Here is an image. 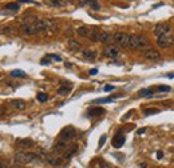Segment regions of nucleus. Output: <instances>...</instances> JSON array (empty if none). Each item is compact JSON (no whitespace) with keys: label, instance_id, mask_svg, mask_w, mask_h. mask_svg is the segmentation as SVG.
<instances>
[{"label":"nucleus","instance_id":"nucleus-1","mask_svg":"<svg viewBox=\"0 0 174 168\" xmlns=\"http://www.w3.org/2000/svg\"><path fill=\"white\" fill-rule=\"evenodd\" d=\"M40 156L38 153L34 152H25V151H20L15 155V162L17 164H28L31 162H35V160H39Z\"/></svg>","mask_w":174,"mask_h":168},{"label":"nucleus","instance_id":"nucleus-2","mask_svg":"<svg viewBox=\"0 0 174 168\" xmlns=\"http://www.w3.org/2000/svg\"><path fill=\"white\" fill-rule=\"evenodd\" d=\"M129 39H130V35L126 34V32H117L113 36V40L117 46L125 47V48H129Z\"/></svg>","mask_w":174,"mask_h":168},{"label":"nucleus","instance_id":"nucleus-3","mask_svg":"<svg viewBox=\"0 0 174 168\" xmlns=\"http://www.w3.org/2000/svg\"><path fill=\"white\" fill-rule=\"evenodd\" d=\"M59 136H60L62 140L70 141V140H72V139L76 136V131H75V128H74L72 126H67V127H64V128L60 131Z\"/></svg>","mask_w":174,"mask_h":168},{"label":"nucleus","instance_id":"nucleus-4","mask_svg":"<svg viewBox=\"0 0 174 168\" xmlns=\"http://www.w3.org/2000/svg\"><path fill=\"white\" fill-rule=\"evenodd\" d=\"M174 43V38L172 35H164V36H160L157 39V46L161 47V48H169L170 46H173Z\"/></svg>","mask_w":174,"mask_h":168},{"label":"nucleus","instance_id":"nucleus-5","mask_svg":"<svg viewBox=\"0 0 174 168\" xmlns=\"http://www.w3.org/2000/svg\"><path fill=\"white\" fill-rule=\"evenodd\" d=\"M170 34V25L169 23H158L154 27V35L155 36H164V35H169Z\"/></svg>","mask_w":174,"mask_h":168},{"label":"nucleus","instance_id":"nucleus-6","mask_svg":"<svg viewBox=\"0 0 174 168\" xmlns=\"http://www.w3.org/2000/svg\"><path fill=\"white\" fill-rule=\"evenodd\" d=\"M143 56H145L146 60H150V61H160L161 60V53L160 51H157L155 48H149L143 52Z\"/></svg>","mask_w":174,"mask_h":168},{"label":"nucleus","instance_id":"nucleus-7","mask_svg":"<svg viewBox=\"0 0 174 168\" xmlns=\"http://www.w3.org/2000/svg\"><path fill=\"white\" fill-rule=\"evenodd\" d=\"M103 55H105L106 57H110V59H114V57H117L118 55H119V48H118V46H107L105 49H103Z\"/></svg>","mask_w":174,"mask_h":168},{"label":"nucleus","instance_id":"nucleus-8","mask_svg":"<svg viewBox=\"0 0 174 168\" xmlns=\"http://www.w3.org/2000/svg\"><path fill=\"white\" fill-rule=\"evenodd\" d=\"M149 46V39L145 35H137V49H145Z\"/></svg>","mask_w":174,"mask_h":168},{"label":"nucleus","instance_id":"nucleus-9","mask_svg":"<svg viewBox=\"0 0 174 168\" xmlns=\"http://www.w3.org/2000/svg\"><path fill=\"white\" fill-rule=\"evenodd\" d=\"M16 145L21 149H28L34 147V141L31 139H19V140H16Z\"/></svg>","mask_w":174,"mask_h":168},{"label":"nucleus","instance_id":"nucleus-10","mask_svg":"<svg viewBox=\"0 0 174 168\" xmlns=\"http://www.w3.org/2000/svg\"><path fill=\"white\" fill-rule=\"evenodd\" d=\"M47 4L50 7H55V8H59V7H66L68 4H71L72 0H48V2H46Z\"/></svg>","mask_w":174,"mask_h":168},{"label":"nucleus","instance_id":"nucleus-11","mask_svg":"<svg viewBox=\"0 0 174 168\" xmlns=\"http://www.w3.org/2000/svg\"><path fill=\"white\" fill-rule=\"evenodd\" d=\"M21 31H23V34L27 35V36H32V35L38 34V31H36L34 24H23L21 25Z\"/></svg>","mask_w":174,"mask_h":168},{"label":"nucleus","instance_id":"nucleus-12","mask_svg":"<svg viewBox=\"0 0 174 168\" xmlns=\"http://www.w3.org/2000/svg\"><path fill=\"white\" fill-rule=\"evenodd\" d=\"M125 140H126V137L123 136V135L117 133L115 136H114V139H113V147L114 148H121L122 145L125 144Z\"/></svg>","mask_w":174,"mask_h":168},{"label":"nucleus","instance_id":"nucleus-13","mask_svg":"<svg viewBox=\"0 0 174 168\" xmlns=\"http://www.w3.org/2000/svg\"><path fill=\"white\" fill-rule=\"evenodd\" d=\"M67 141H64V140H58L56 143L54 144V152L55 153H60V152H64L66 149H67Z\"/></svg>","mask_w":174,"mask_h":168},{"label":"nucleus","instance_id":"nucleus-14","mask_svg":"<svg viewBox=\"0 0 174 168\" xmlns=\"http://www.w3.org/2000/svg\"><path fill=\"white\" fill-rule=\"evenodd\" d=\"M68 49L70 51H72V52H78V51H80L82 49V46H80V43L78 42V40H75V39H70L68 40Z\"/></svg>","mask_w":174,"mask_h":168},{"label":"nucleus","instance_id":"nucleus-15","mask_svg":"<svg viewBox=\"0 0 174 168\" xmlns=\"http://www.w3.org/2000/svg\"><path fill=\"white\" fill-rule=\"evenodd\" d=\"M113 40V35L107 31H101V35H99V42L103 43V44H107Z\"/></svg>","mask_w":174,"mask_h":168},{"label":"nucleus","instance_id":"nucleus-16","mask_svg":"<svg viewBox=\"0 0 174 168\" xmlns=\"http://www.w3.org/2000/svg\"><path fill=\"white\" fill-rule=\"evenodd\" d=\"M76 151H78V145H76V144H72L71 147H68V148L64 151V155H63V158H64L66 160L71 159V156L75 155Z\"/></svg>","mask_w":174,"mask_h":168},{"label":"nucleus","instance_id":"nucleus-17","mask_svg":"<svg viewBox=\"0 0 174 168\" xmlns=\"http://www.w3.org/2000/svg\"><path fill=\"white\" fill-rule=\"evenodd\" d=\"M99 35H101V31H99V28L94 27L90 30V35H88V38H90L91 42H99Z\"/></svg>","mask_w":174,"mask_h":168},{"label":"nucleus","instance_id":"nucleus-18","mask_svg":"<svg viewBox=\"0 0 174 168\" xmlns=\"http://www.w3.org/2000/svg\"><path fill=\"white\" fill-rule=\"evenodd\" d=\"M11 105L16 109H24L25 108V101L21 100V99H15L11 101Z\"/></svg>","mask_w":174,"mask_h":168},{"label":"nucleus","instance_id":"nucleus-19","mask_svg":"<svg viewBox=\"0 0 174 168\" xmlns=\"http://www.w3.org/2000/svg\"><path fill=\"white\" fill-rule=\"evenodd\" d=\"M76 34L79 36H82V38H88V35H90V28L86 27V25H82V27H79L76 30Z\"/></svg>","mask_w":174,"mask_h":168},{"label":"nucleus","instance_id":"nucleus-20","mask_svg":"<svg viewBox=\"0 0 174 168\" xmlns=\"http://www.w3.org/2000/svg\"><path fill=\"white\" fill-rule=\"evenodd\" d=\"M105 114V109L102 107H94L91 109H88V116H99Z\"/></svg>","mask_w":174,"mask_h":168},{"label":"nucleus","instance_id":"nucleus-21","mask_svg":"<svg viewBox=\"0 0 174 168\" xmlns=\"http://www.w3.org/2000/svg\"><path fill=\"white\" fill-rule=\"evenodd\" d=\"M83 56L88 60H94L97 57V51L95 49H84L83 51Z\"/></svg>","mask_w":174,"mask_h":168},{"label":"nucleus","instance_id":"nucleus-22","mask_svg":"<svg viewBox=\"0 0 174 168\" xmlns=\"http://www.w3.org/2000/svg\"><path fill=\"white\" fill-rule=\"evenodd\" d=\"M129 48L137 49V35H130V39H129Z\"/></svg>","mask_w":174,"mask_h":168},{"label":"nucleus","instance_id":"nucleus-23","mask_svg":"<svg viewBox=\"0 0 174 168\" xmlns=\"http://www.w3.org/2000/svg\"><path fill=\"white\" fill-rule=\"evenodd\" d=\"M19 8H20V5L17 3H8V4H6V9H8V11L16 12V11H19Z\"/></svg>","mask_w":174,"mask_h":168},{"label":"nucleus","instance_id":"nucleus-24","mask_svg":"<svg viewBox=\"0 0 174 168\" xmlns=\"http://www.w3.org/2000/svg\"><path fill=\"white\" fill-rule=\"evenodd\" d=\"M46 160L52 166H59L62 163V158H51V156H48V158H46Z\"/></svg>","mask_w":174,"mask_h":168},{"label":"nucleus","instance_id":"nucleus-25","mask_svg":"<svg viewBox=\"0 0 174 168\" xmlns=\"http://www.w3.org/2000/svg\"><path fill=\"white\" fill-rule=\"evenodd\" d=\"M70 91H71V86H62L60 88L58 89L59 95H68Z\"/></svg>","mask_w":174,"mask_h":168},{"label":"nucleus","instance_id":"nucleus-26","mask_svg":"<svg viewBox=\"0 0 174 168\" xmlns=\"http://www.w3.org/2000/svg\"><path fill=\"white\" fill-rule=\"evenodd\" d=\"M143 114H145L146 116H149V115H157V114H160V109H158V108H146L145 111H143Z\"/></svg>","mask_w":174,"mask_h":168},{"label":"nucleus","instance_id":"nucleus-27","mask_svg":"<svg viewBox=\"0 0 174 168\" xmlns=\"http://www.w3.org/2000/svg\"><path fill=\"white\" fill-rule=\"evenodd\" d=\"M36 99H38L40 103H44V101L48 100V95L44 93V92H39L38 95H36Z\"/></svg>","mask_w":174,"mask_h":168},{"label":"nucleus","instance_id":"nucleus-28","mask_svg":"<svg viewBox=\"0 0 174 168\" xmlns=\"http://www.w3.org/2000/svg\"><path fill=\"white\" fill-rule=\"evenodd\" d=\"M15 32H16V30H15L14 27H4L2 30V34H4V35H12V34H15Z\"/></svg>","mask_w":174,"mask_h":168},{"label":"nucleus","instance_id":"nucleus-29","mask_svg":"<svg viewBox=\"0 0 174 168\" xmlns=\"http://www.w3.org/2000/svg\"><path fill=\"white\" fill-rule=\"evenodd\" d=\"M138 95L141 97H145V96H151V95H153V89H141L139 92H138Z\"/></svg>","mask_w":174,"mask_h":168},{"label":"nucleus","instance_id":"nucleus-30","mask_svg":"<svg viewBox=\"0 0 174 168\" xmlns=\"http://www.w3.org/2000/svg\"><path fill=\"white\" fill-rule=\"evenodd\" d=\"M11 75L16 76V78H25V72H23L21 69H14V71L11 72Z\"/></svg>","mask_w":174,"mask_h":168},{"label":"nucleus","instance_id":"nucleus-31","mask_svg":"<svg viewBox=\"0 0 174 168\" xmlns=\"http://www.w3.org/2000/svg\"><path fill=\"white\" fill-rule=\"evenodd\" d=\"M114 97H117V96H111V97H103V99H97V100H94V103H109V101H111Z\"/></svg>","mask_w":174,"mask_h":168},{"label":"nucleus","instance_id":"nucleus-32","mask_svg":"<svg viewBox=\"0 0 174 168\" xmlns=\"http://www.w3.org/2000/svg\"><path fill=\"white\" fill-rule=\"evenodd\" d=\"M157 91H158V92H169L170 87L169 86H158L157 87Z\"/></svg>","mask_w":174,"mask_h":168},{"label":"nucleus","instance_id":"nucleus-33","mask_svg":"<svg viewBox=\"0 0 174 168\" xmlns=\"http://www.w3.org/2000/svg\"><path fill=\"white\" fill-rule=\"evenodd\" d=\"M105 143H106V136H105V135H103V136H102L101 139H99V144H98V145H99V148H101V147H102V145L105 144Z\"/></svg>","mask_w":174,"mask_h":168},{"label":"nucleus","instance_id":"nucleus-34","mask_svg":"<svg viewBox=\"0 0 174 168\" xmlns=\"http://www.w3.org/2000/svg\"><path fill=\"white\" fill-rule=\"evenodd\" d=\"M0 168H8V166H7V162H4V160L0 159Z\"/></svg>","mask_w":174,"mask_h":168},{"label":"nucleus","instance_id":"nucleus-35","mask_svg":"<svg viewBox=\"0 0 174 168\" xmlns=\"http://www.w3.org/2000/svg\"><path fill=\"white\" fill-rule=\"evenodd\" d=\"M91 7H92V9H95V11H98V9H99V4H98L97 2L91 3Z\"/></svg>","mask_w":174,"mask_h":168},{"label":"nucleus","instance_id":"nucleus-36","mask_svg":"<svg viewBox=\"0 0 174 168\" xmlns=\"http://www.w3.org/2000/svg\"><path fill=\"white\" fill-rule=\"evenodd\" d=\"M40 63H42L43 65H44V64H48V63H50V56H48V57H44V59H42V61H40Z\"/></svg>","mask_w":174,"mask_h":168},{"label":"nucleus","instance_id":"nucleus-37","mask_svg":"<svg viewBox=\"0 0 174 168\" xmlns=\"http://www.w3.org/2000/svg\"><path fill=\"white\" fill-rule=\"evenodd\" d=\"M97 74H98V69H97V68L90 69V75H97Z\"/></svg>","mask_w":174,"mask_h":168},{"label":"nucleus","instance_id":"nucleus-38","mask_svg":"<svg viewBox=\"0 0 174 168\" xmlns=\"http://www.w3.org/2000/svg\"><path fill=\"white\" fill-rule=\"evenodd\" d=\"M114 89V86H106L105 87V91H106V92H107V91H113Z\"/></svg>","mask_w":174,"mask_h":168},{"label":"nucleus","instance_id":"nucleus-39","mask_svg":"<svg viewBox=\"0 0 174 168\" xmlns=\"http://www.w3.org/2000/svg\"><path fill=\"white\" fill-rule=\"evenodd\" d=\"M66 35H67V36H71V35H72V28H67V31H66Z\"/></svg>","mask_w":174,"mask_h":168},{"label":"nucleus","instance_id":"nucleus-40","mask_svg":"<svg viewBox=\"0 0 174 168\" xmlns=\"http://www.w3.org/2000/svg\"><path fill=\"white\" fill-rule=\"evenodd\" d=\"M6 114V108L4 107H0V116H3Z\"/></svg>","mask_w":174,"mask_h":168},{"label":"nucleus","instance_id":"nucleus-41","mask_svg":"<svg viewBox=\"0 0 174 168\" xmlns=\"http://www.w3.org/2000/svg\"><path fill=\"white\" fill-rule=\"evenodd\" d=\"M157 156H158V159H161L162 156H164V152H162V151H158V152H157Z\"/></svg>","mask_w":174,"mask_h":168},{"label":"nucleus","instance_id":"nucleus-42","mask_svg":"<svg viewBox=\"0 0 174 168\" xmlns=\"http://www.w3.org/2000/svg\"><path fill=\"white\" fill-rule=\"evenodd\" d=\"M143 132H146V128H141V130H138V135H142Z\"/></svg>","mask_w":174,"mask_h":168},{"label":"nucleus","instance_id":"nucleus-43","mask_svg":"<svg viewBox=\"0 0 174 168\" xmlns=\"http://www.w3.org/2000/svg\"><path fill=\"white\" fill-rule=\"evenodd\" d=\"M10 168H21V167L19 166V164H14V166H11Z\"/></svg>","mask_w":174,"mask_h":168},{"label":"nucleus","instance_id":"nucleus-44","mask_svg":"<svg viewBox=\"0 0 174 168\" xmlns=\"http://www.w3.org/2000/svg\"><path fill=\"white\" fill-rule=\"evenodd\" d=\"M19 2H20V3H32L31 0H19Z\"/></svg>","mask_w":174,"mask_h":168},{"label":"nucleus","instance_id":"nucleus-45","mask_svg":"<svg viewBox=\"0 0 174 168\" xmlns=\"http://www.w3.org/2000/svg\"><path fill=\"white\" fill-rule=\"evenodd\" d=\"M141 167H142V168H146V164H145V163H141Z\"/></svg>","mask_w":174,"mask_h":168},{"label":"nucleus","instance_id":"nucleus-46","mask_svg":"<svg viewBox=\"0 0 174 168\" xmlns=\"http://www.w3.org/2000/svg\"><path fill=\"white\" fill-rule=\"evenodd\" d=\"M87 2H88V3H90V4H91V3H94V2H97V0H87Z\"/></svg>","mask_w":174,"mask_h":168},{"label":"nucleus","instance_id":"nucleus-47","mask_svg":"<svg viewBox=\"0 0 174 168\" xmlns=\"http://www.w3.org/2000/svg\"><path fill=\"white\" fill-rule=\"evenodd\" d=\"M0 76H2V75H0Z\"/></svg>","mask_w":174,"mask_h":168}]
</instances>
